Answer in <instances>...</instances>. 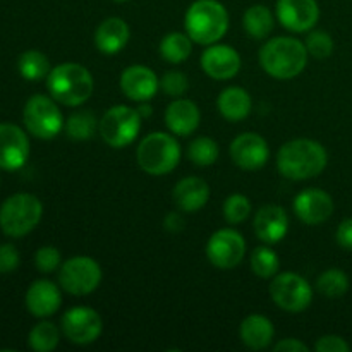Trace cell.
<instances>
[{"label":"cell","mask_w":352,"mask_h":352,"mask_svg":"<svg viewBox=\"0 0 352 352\" xmlns=\"http://www.w3.org/2000/svg\"><path fill=\"white\" fill-rule=\"evenodd\" d=\"M329 155L325 146L313 140H292L282 144L277 153V167L291 181H308L325 170Z\"/></svg>","instance_id":"obj_1"},{"label":"cell","mask_w":352,"mask_h":352,"mask_svg":"<svg viewBox=\"0 0 352 352\" xmlns=\"http://www.w3.org/2000/svg\"><path fill=\"white\" fill-rule=\"evenodd\" d=\"M308 50L301 40L277 36L268 40L260 50V64L275 79H294L308 64Z\"/></svg>","instance_id":"obj_2"},{"label":"cell","mask_w":352,"mask_h":352,"mask_svg":"<svg viewBox=\"0 0 352 352\" xmlns=\"http://www.w3.org/2000/svg\"><path fill=\"white\" fill-rule=\"evenodd\" d=\"M47 88L55 102L67 107H78L88 102L95 89L91 72L76 62L58 64L47 76Z\"/></svg>","instance_id":"obj_3"},{"label":"cell","mask_w":352,"mask_h":352,"mask_svg":"<svg viewBox=\"0 0 352 352\" xmlns=\"http://www.w3.org/2000/svg\"><path fill=\"white\" fill-rule=\"evenodd\" d=\"M186 33L199 45H213L229 30V12L219 0H196L184 17Z\"/></svg>","instance_id":"obj_4"},{"label":"cell","mask_w":352,"mask_h":352,"mask_svg":"<svg viewBox=\"0 0 352 352\" xmlns=\"http://www.w3.org/2000/svg\"><path fill=\"white\" fill-rule=\"evenodd\" d=\"M136 160L141 170L150 175H167L181 162V146L167 133H151L143 138L136 150Z\"/></svg>","instance_id":"obj_5"},{"label":"cell","mask_w":352,"mask_h":352,"mask_svg":"<svg viewBox=\"0 0 352 352\" xmlns=\"http://www.w3.org/2000/svg\"><path fill=\"white\" fill-rule=\"evenodd\" d=\"M43 205L30 192H17L0 206V229L9 237H24L40 223Z\"/></svg>","instance_id":"obj_6"},{"label":"cell","mask_w":352,"mask_h":352,"mask_svg":"<svg viewBox=\"0 0 352 352\" xmlns=\"http://www.w3.org/2000/svg\"><path fill=\"white\" fill-rule=\"evenodd\" d=\"M141 113L127 105H116L107 110L98 122L102 140L112 148H126L138 138L141 129Z\"/></svg>","instance_id":"obj_7"},{"label":"cell","mask_w":352,"mask_h":352,"mask_svg":"<svg viewBox=\"0 0 352 352\" xmlns=\"http://www.w3.org/2000/svg\"><path fill=\"white\" fill-rule=\"evenodd\" d=\"M23 120L26 129L40 140H52L65 126L57 102L45 95H34L28 100L23 110Z\"/></svg>","instance_id":"obj_8"},{"label":"cell","mask_w":352,"mask_h":352,"mask_svg":"<svg viewBox=\"0 0 352 352\" xmlns=\"http://www.w3.org/2000/svg\"><path fill=\"white\" fill-rule=\"evenodd\" d=\"M102 282V268L89 256H72L60 265L58 284L72 296H86Z\"/></svg>","instance_id":"obj_9"},{"label":"cell","mask_w":352,"mask_h":352,"mask_svg":"<svg viewBox=\"0 0 352 352\" xmlns=\"http://www.w3.org/2000/svg\"><path fill=\"white\" fill-rule=\"evenodd\" d=\"M270 296L275 305L284 311L301 313L311 305L313 287L301 275L285 272L272 280Z\"/></svg>","instance_id":"obj_10"},{"label":"cell","mask_w":352,"mask_h":352,"mask_svg":"<svg viewBox=\"0 0 352 352\" xmlns=\"http://www.w3.org/2000/svg\"><path fill=\"white\" fill-rule=\"evenodd\" d=\"M246 241L237 230L220 229L206 243V256L213 267L230 270L244 260Z\"/></svg>","instance_id":"obj_11"},{"label":"cell","mask_w":352,"mask_h":352,"mask_svg":"<svg viewBox=\"0 0 352 352\" xmlns=\"http://www.w3.org/2000/svg\"><path fill=\"white\" fill-rule=\"evenodd\" d=\"M103 322L98 313L88 306H74L62 316V333L69 342L88 346L102 336Z\"/></svg>","instance_id":"obj_12"},{"label":"cell","mask_w":352,"mask_h":352,"mask_svg":"<svg viewBox=\"0 0 352 352\" xmlns=\"http://www.w3.org/2000/svg\"><path fill=\"white\" fill-rule=\"evenodd\" d=\"M229 151L234 164L243 170H260L270 158L268 143L256 133L239 134L230 143Z\"/></svg>","instance_id":"obj_13"},{"label":"cell","mask_w":352,"mask_h":352,"mask_svg":"<svg viewBox=\"0 0 352 352\" xmlns=\"http://www.w3.org/2000/svg\"><path fill=\"white\" fill-rule=\"evenodd\" d=\"M30 158V140L16 124H0V168L17 170Z\"/></svg>","instance_id":"obj_14"},{"label":"cell","mask_w":352,"mask_h":352,"mask_svg":"<svg viewBox=\"0 0 352 352\" xmlns=\"http://www.w3.org/2000/svg\"><path fill=\"white\" fill-rule=\"evenodd\" d=\"M277 17L282 26L294 33H302L315 28L320 19L316 0H278Z\"/></svg>","instance_id":"obj_15"},{"label":"cell","mask_w":352,"mask_h":352,"mask_svg":"<svg viewBox=\"0 0 352 352\" xmlns=\"http://www.w3.org/2000/svg\"><path fill=\"white\" fill-rule=\"evenodd\" d=\"M294 213L308 226H320L333 213L332 196L322 189H305L294 199Z\"/></svg>","instance_id":"obj_16"},{"label":"cell","mask_w":352,"mask_h":352,"mask_svg":"<svg viewBox=\"0 0 352 352\" xmlns=\"http://www.w3.org/2000/svg\"><path fill=\"white\" fill-rule=\"evenodd\" d=\"M201 69L217 81L232 79L241 69V55L229 45H208L201 54Z\"/></svg>","instance_id":"obj_17"},{"label":"cell","mask_w":352,"mask_h":352,"mask_svg":"<svg viewBox=\"0 0 352 352\" xmlns=\"http://www.w3.org/2000/svg\"><path fill=\"white\" fill-rule=\"evenodd\" d=\"M120 89L133 102H148L157 95L160 79L146 65H131L120 74Z\"/></svg>","instance_id":"obj_18"},{"label":"cell","mask_w":352,"mask_h":352,"mask_svg":"<svg viewBox=\"0 0 352 352\" xmlns=\"http://www.w3.org/2000/svg\"><path fill=\"white\" fill-rule=\"evenodd\" d=\"M254 234L265 244H277L289 230L287 213L278 205H265L254 215Z\"/></svg>","instance_id":"obj_19"},{"label":"cell","mask_w":352,"mask_h":352,"mask_svg":"<svg viewBox=\"0 0 352 352\" xmlns=\"http://www.w3.org/2000/svg\"><path fill=\"white\" fill-rule=\"evenodd\" d=\"M62 296L57 285L50 280H36L26 292V308L36 318H47L58 311Z\"/></svg>","instance_id":"obj_20"},{"label":"cell","mask_w":352,"mask_h":352,"mask_svg":"<svg viewBox=\"0 0 352 352\" xmlns=\"http://www.w3.org/2000/svg\"><path fill=\"white\" fill-rule=\"evenodd\" d=\"M201 120L198 105L191 100H175L167 107L165 112V124L175 136H189L195 133Z\"/></svg>","instance_id":"obj_21"},{"label":"cell","mask_w":352,"mask_h":352,"mask_svg":"<svg viewBox=\"0 0 352 352\" xmlns=\"http://www.w3.org/2000/svg\"><path fill=\"white\" fill-rule=\"evenodd\" d=\"M131 30L120 17H109L95 31V45L102 54L116 55L127 45Z\"/></svg>","instance_id":"obj_22"},{"label":"cell","mask_w":352,"mask_h":352,"mask_svg":"<svg viewBox=\"0 0 352 352\" xmlns=\"http://www.w3.org/2000/svg\"><path fill=\"white\" fill-rule=\"evenodd\" d=\"M172 198L179 210L186 213H192L201 210L208 203L210 188L203 179L186 177L175 184L172 191Z\"/></svg>","instance_id":"obj_23"},{"label":"cell","mask_w":352,"mask_h":352,"mask_svg":"<svg viewBox=\"0 0 352 352\" xmlns=\"http://www.w3.org/2000/svg\"><path fill=\"white\" fill-rule=\"evenodd\" d=\"M241 340L251 351L267 349L275 336L274 323L263 315H250L243 320L239 329Z\"/></svg>","instance_id":"obj_24"},{"label":"cell","mask_w":352,"mask_h":352,"mask_svg":"<svg viewBox=\"0 0 352 352\" xmlns=\"http://www.w3.org/2000/svg\"><path fill=\"white\" fill-rule=\"evenodd\" d=\"M217 107H219V112L222 113L226 120L241 122L250 116L253 102H251V96L246 89L241 88V86H230L220 93L219 98H217Z\"/></svg>","instance_id":"obj_25"},{"label":"cell","mask_w":352,"mask_h":352,"mask_svg":"<svg viewBox=\"0 0 352 352\" xmlns=\"http://www.w3.org/2000/svg\"><path fill=\"white\" fill-rule=\"evenodd\" d=\"M243 26L253 40H265L274 31V14L267 6H261V3L251 6L244 12Z\"/></svg>","instance_id":"obj_26"},{"label":"cell","mask_w":352,"mask_h":352,"mask_svg":"<svg viewBox=\"0 0 352 352\" xmlns=\"http://www.w3.org/2000/svg\"><path fill=\"white\" fill-rule=\"evenodd\" d=\"M191 41L192 40L188 33L184 34L174 31V33L165 34L160 41V47H158L162 58L170 62V64H181V62L188 60L192 52Z\"/></svg>","instance_id":"obj_27"},{"label":"cell","mask_w":352,"mask_h":352,"mask_svg":"<svg viewBox=\"0 0 352 352\" xmlns=\"http://www.w3.org/2000/svg\"><path fill=\"white\" fill-rule=\"evenodd\" d=\"M21 76L28 81H40L50 74V60L40 50H26L17 60Z\"/></svg>","instance_id":"obj_28"},{"label":"cell","mask_w":352,"mask_h":352,"mask_svg":"<svg viewBox=\"0 0 352 352\" xmlns=\"http://www.w3.org/2000/svg\"><path fill=\"white\" fill-rule=\"evenodd\" d=\"M316 289L329 299H339L349 291V277L340 268H329L316 280Z\"/></svg>","instance_id":"obj_29"},{"label":"cell","mask_w":352,"mask_h":352,"mask_svg":"<svg viewBox=\"0 0 352 352\" xmlns=\"http://www.w3.org/2000/svg\"><path fill=\"white\" fill-rule=\"evenodd\" d=\"M60 332L52 322H40L31 329L28 342L30 347L36 352H50L58 346Z\"/></svg>","instance_id":"obj_30"},{"label":"cell","mask_w":352,"mask_h":352,"mask_svg":"<svg viewBox=\"0 0 352 352\" xmlns=\"http://www.w3.org/2000/svg\"><path fill=\"white\" fill-rule=\"evenodd\" d=\"M278 268H280V261H278L277 253L267 246L256 248L251 254V270L256 277L260 278H272L277 275Z\"/></svg>","instance_id":"obj_31"},{"label":"cell","mask_w":352,"mask_h":352,"mask_svg":"<svg viewBox=\"0 0 352 352\" xmlns=\"http://www.w3.org/2000/svg\"><path fill=\"white\" fill-rule=\"evenodd\" d=\"M188 157L189 160L199 167H210L217 162L219 158V144L212 138H196L188 148Z\"/></svg>","instance_id":"obj_32"},{"label":"cell","mask_w":352,"mask_h":352,"mask_svg":"<svg viewBox=\"0 0 352 352\" xmlns=\"http://www.w3.org/2000/svg\"><path fill=\"white\" fill-rule=\"evenodd\" d=\"M98 122H96V117L93 116L88 110H81V112L72 113L71 117L65 122V131H67V136L72 140L85 141L95 134Z\"/></svg>","instance_id":"obj_33"},{"label":"cell","mask_w":352,"mask_h":352,"mask_svg":"<svg viewBox=\"0 0 352 352\" xmlns=\"http://www.w3.org/2000/svg\"><path fill=\"white\" fill-rule=\"evenodd\" d=\"M251 215V201L244 195H230L223 203V217L229 223H243Z\"/></svg>","instance_id":"obj_34"},{"label":"cell","mask_w":352,"mask_h":352,"mask_svg":"<svg viewBox=\"0 0 352 352\" xmlns=\"http://www.w3.org/2000/svg\"><path fill=\"white\" fill-rule=\"evenodd\" d=\"M306 50L315 58H327L333 52V40L327 31H311L306 38Z\"/></svg>","instance_id":"obj_35"},{"label":"cell","mask_w":352,"mask_h":352,"mask_svg":"<svg viewBox=\"0 0 352 352\" xmlns=\"http://www.w3.org/2000/svg\"><path fill=\"white\" fill-rule=\"evenodd\" d=\"M60 251L54 246H43L34 254V265L41 274H52L60 268Z\"/></svg>","instance_id":"obj_36"},{"label":"cell","mask_w":352,"mask_h":352,"mask_svg":"<svg viewBox=\"0 0 352 352\" xmlns=\"http://www.w3.org/2000/svg\"><path fill=\"white\" fill-rule=\"evenodd\" d=\"M160 88L164 89L168 96H182L189 88L188 76L181 71L165 72L164 78L160 79Z\"/></svg>","instance_id":"obj_37"},{"label":"cell","mask_w":352,"mask_h":352,"mask_svg":"<svg viewBox=\"0 0 352 352\" xmlns=\"http://www.w3.org/2000/svg\"><path fill=\"white\" fill-rule=\"evenodd\" d=\"M21 263V254L14 244H0V274H12Z\"/></svg>","instance_id":"obj_38"},{"label":"cell","mask_w":352,"mask_h":352,"mask_svg":"<svg viewBox=\"0 0 352 352\" xmlns=\"http://www.w3.org/2000/svg\"><path fill=\"white\" fill-rule=\"evenodd\" d=\"M315 349L318 352H349L351 346L339 336H323L316 340Z\"/></svg>","instance_id":"obj_39"},{"label":"cell","mask_w":352,"mask_h":352,"mask_svg":"<svg viewBox=\"0 0 352 352\" xmlns=\"http://www.w3.org/2000/svg\"><path fill=\"white\" fill-rule=\"evenodd\" d=\"M336 239L340 248L352 251V219L344 220V222L340 223L339 229H337Z\"/></svg>","instance_id":"obj_40"},{"label":"cell","mask_w":352,"mask_h":352,"mask_svg":"<svg viewBox=\"0 0 352 352\" xmlns=\"http://www.w3.org/2000/svg\"><path fill=\"white\" fill-rule=\"evenodd\" d=\"M277 352H309V347L298 339H284L274 346Z\"/></svg>","instance_id":"obj_41"},{"label":"cell","mask_w":352,"mask_h":352,"mask_svg":"<svg viewBox=\"0 0 352 352\" xmlns=\"http://www.w3.org/2000/svg\"><path fill=\"white\" fill-rule=\"evenodd\" d=\"M164 227L168 230V232H174V234L182 232V229L186 227L184 217L177 212H170L167 217H165Z\"/></svg>","instance_id":"obj_42"},{"label":"cell","mask_w":352,"mask_h":352,"mask_svg":"<svg viewBox=\"0 0 352 352\" xmlns=\"http://www.w3.org/2000/svg\"><path fill=\"white\" fill-rule=\"evenodd\" d=\"M138 112L141 113V117H144V116H150L151 109H150V107H146V105H141L140 109H138Z\"/></svg>","instance_id":"obj_43"},{"label":"cell","mask_w":352,"mask_h":352,"mask_svg":"<svg viewBox=\"0 0 352 352\" xmlns=\"http://www.w3.org/2000/svg\"><path fill=\"white\" fill-rule=\"evenodd\" d=\"M116 2H129V0H116Z\"/></svg>","instance_id":"obj_44"}]
</instances>
